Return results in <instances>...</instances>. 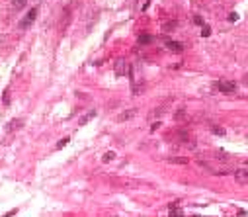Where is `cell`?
<instances>
[{
  "label": "cell",
  "instance_id": "4fadbf2b",
  "mask_svg": "<svg viewBox=\"0 0 248 217\" xmlns=\"http://www.w3.org/2000/svg\"><path fill=\"white\" fill-rule=\"evenodd\" d=\"M18 125H22V121H20V119H16V121H10V125H8V127H10V129H18Z\"/></svg>",
  "mask_w": 248,
  "mask_h": 217
},
{
  "label": "cell",
  "instance_id": "d6986e66",
  "mask_svg": "<svg viewBox=\"0 0 248 217\" xmlns=\"http://www.w3.org/2000/svg\"><path fill=\"white\" fill-rule=\"evenodd\" d=\"M158 127H160V121H156V123H152V127H151V129L155 131V129H158Z\"/></svg>",
  "mask_w": 248,
  "mask_h": 217
},
{
  "label": "cell",
  "instance_id": "44dd1931",
  "mask_svg": "<svg viewBox=\"0 0 248 217\" xmlns=\"http://www.w3.org/2000/svg\"><path fill=\"white\" fill-rule=\"evenodd\" d=\"M246 165H248V162H246Z\"/></svg>",
  "mask_w": 248,
  "mask_h": 217
},
{
  "label": "cell",
  "instance_id": "30bf717a",
  "mask_svg": "<svg viewBox=\"0 0 248 217\" xmlns=\"http://www.w3.org/2000/svg\"><path fill=\"white\" fill-rule=\"evenodd\" d=\"M68 141H71V137H65V139H61L59 143H57V149H63V147H67Z\"/></svg>",
  "mask_w": 248,
  "mask_h": 217
},
{
  "label": "cell",
  "instance_id": "ba28073f",
  "mask_svg": "<svg viewBox=\"0 0 248 217\" xmlns=\"http://www.w3.org/2000/svg\"><path fill=\"white\" fill-rule=\"evenodd\" d=\"M151 41H152V35H139V43L141 45H147V43H151Z\"/></svg>",
  "mask_w": 248,
  "mask_h": 217
},
{
  "label": "cell",
  "instance_id": "277c9868",
  "mask_svg": "<svg viewBox=\"0 0 248 217\" xmlns=\"http://www.w3.org/2000/svg\"><path fill=\"white\" fill-rule=\"evenodd\" d=\"M166 47H168L170 51H174V53L184 51V45L180 43V41H172V39H168V41H166Z\"/></svg>",
  "mask_w": 248,
  "mask_h": 217
},
{
  "label": "cell",
  "instance_id": "9a60e30c",
  "mask_svg": "<svg viewBox=\"0 0 248 217\" xmlns=\"http://www.w3.org/2000/svg\"><path fill=\"white\" fill-rule=\"evenodd\" d=\"M213 133H215V135H225V129H221V127H213Z\"/></svg>",
  "mask_w": 248,
  "mask_h": 217
},
{
  "label": "cell",
  "instance_id": "7c38bea8",
  "mask_svg": "<svg viewBox=\"0 0 248 217\" xmlns=\"http://www.w3.org/2000/svg\"><path fill=\"white\" fill-rule=\"evenodd\" d=\"M201 35H203V37H209V35H211V28H209V25H203Z\"/></svg>",
  "mask_w": 248,
  "mask_h": 217
},
{
  "label": "cell",
  "instance_id": "5b68a950",
  "mask_svg": "<svg viewBox=\"0 0 248 217\" xmlns=\"http://www.w3.org/2000/svg\"><path fill=\"white\" fill-rule=\"evenodd\" d=\"M94 118H96V112H88L86 115H82V118L78 119V125H86L88 121H90V119H94Z\"/></svg>",
  "mask_w": 248,
  "mask_h": 217
},
{
  "label": "cell",
  "instance_id": "6da1fadb",
  "mask_svg": "<svg viewBox=\"0 0 248 217\" xmlns=\"http://www.w3.org/2000/svg\"><path fill=\"white\" fill-rule=\"evenodd\" d=\"M35 18H37V8H31L29 12H28V16H25V18L22 20V22H20V28H22V29H25L29 24H33V20H35Z\"/></svg>",
  "mask_w": 248,
  "mask_h": 217
},
{
  "label": "cell",
  "instance_id": "ffe728a7",
  "mask_svg": "<svg viewBox=\"0 0 248 217\" xmlns=\"http://www.w3.org/2000/svg\"><path fill=\"white\" fill-rule=\"evenodd\" d=\"M246 80H248V75H246Z\"/></svg>",
  "mask_w": 248,
  "mask_h": 217
},
{
  "label": "cell",
  "instance_id": "2e32d148",
  "mask_svg": "<svg viewBox=\"0 0 248 217\" xmlns=\"http://www.w3.org/2000/svg\"><path fill=\"white\" fill-rule=\"evenodd\" d=\"M193 22H196L197 25H205V24H203V18H199V16H196V18H193Z\"/></svg>",
  "mask_w": 248,
  "mask_h": 217
},
{
  "label": "cell",
  "instance_id": "ac0fdd59",
  "mask_svg": "<svg viewBox=\"0 0 248 217\" xmlns=\"http://www.w3.org/2000/svg\"><path fill=\"white\" fill-rule=\"evenodd\" d=\"M4 104H6V106L10 104V98H8V92H4Z\"/></svg>",
  "mask_w": 248,
  "mask_h": 217
},
{
  "label": "cell",
  "instance_id": "7a4b0ae2",
  "mask_svg": "<svg viewBox=\"0 0 248 217\" xmlns=\"http://www.w3.org/2000/svg\"><path fill=\"white\" fill-rule=\"evenodd\" d=\"M235 180L238 184H244V186H246V184H248V170H246V168H238V170L235 172Z\"/></svg>",
  "mask_w": 248,
  "mask_h": 217
},
{
  "label": "cell",
  "instance_id": "3957f363",
  "mask_svg": "<svg viewBox=\"0 0 248 217\" xmlns=\"http://www.w3.org/2000/svg\"><path fill=\"white\" fill-rule=\"evenodd\" d=\"M217 88L221 90V92H225V94H229V92H235V90H236V86H235L233 82H229V80H219Z\"/></svg>",
  "mask_w": 248,
  "mask_h": 217
},
{
  "label": "cell",
  "instance_id": "52a82bcc",
  "mask_svg": "<svg viewBox=\"0 0 248 217\" xmlns=\"http://www.w3.org/2000/svg\"><path fill=\"white\" fill-rule=\"evenodd\" d=\"M113 158H115V153L113 151H108V153H104V155H102V162H112Z\"/></svg>",
  "mask_w": 248,
  "mask_h": 217
},
{
  "label": "cell",
  "instance_id": "5bb4252c",
  "mask_svg": "<svg viewBox=\"0 0 248 217\" xmlns=\"http://www.w3.org/2000/svg\"><path fill=\"white\" fill-rule=\"evenodd\" d=\"M25 2H28V0H14V6H16V8H22Z\"/></svg>",
  "mask_w": 248,
  "mask_h": 217
},
{
  "label": "cell",
  "instance_id": "8fae6325",
  "mask_svg": "<svg viewBox=\"0 0 248 217\" xmlns=\"http://www.w3.org/2000/svg\"><path fill=\"white\" fill-rule=\"evenodd\" d=\"M170 215H182V209L176 205H170Z\"/></svg>",
  "mask_w": 248,
  "mask_h": 217
},
{
  "label": "cell",
  "instance_id": "e0dca14e",
  "mask_svg": "<svg viewBox=\"0 0 248 217\" xmlns=\"http://www.w3.org/2000/svg\"><path fill=\"white\" fill-rule=\"evenodd\" d=\"M236 20H238V16H236L235 12H233V14H229V22H236Z\"/></svg>",
  "mask_w": 248,
  "mask_h": 217
},
{
  "label": "cell",
  "instance_id": "9c48e42d",
  "mask_svg": "<svg viewBox=\"0 0 248 217\" xmlns=\"http://www.w3.org/2000/svg\"><path fill=\"white\" fill-rule=\"evenodd\" d=\"M133 114H135V110H129L127 114H121V115H117V121H125V119L133 118Z\"/></svg>",
  "mask_w": 248,
  "mask_h": 217
},
{
  "label": "cell",
  "instance_id": "8992f818",
  "mask_svg": "<svg viewBox=\"0 0 248 217\" xmlns=\"http://www.w3.org/2000/svg\"><path fill=\"white\" fill-rule=\"evenodd\" d=\"M168 162H170V165H188V158H184V157H174V158H168Z\"/></svg>",
  "mask_w": 248,
  "mask_h": 217
}]
</instances>
